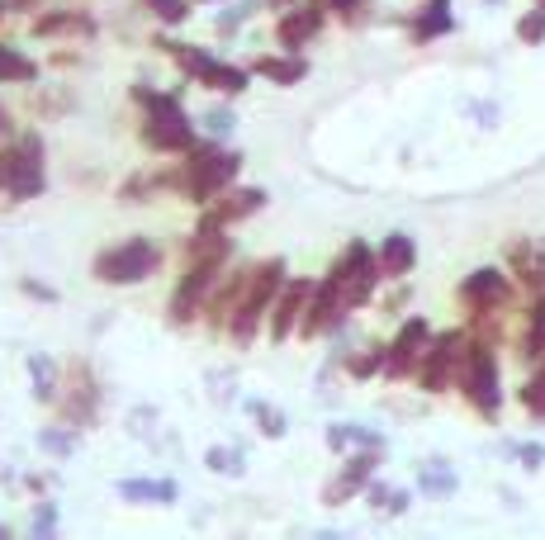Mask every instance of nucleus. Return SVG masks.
<instances>
[{"label":"nucleus","mask_w":545,"mask_h":540,"mask_svg":"<svg viewBox=\"0 0 545 540\" xmlns=\"http://www.w3.org/2000/svg\"><path fill=\"white\" fill-rule=\"evenodd\" d=\"M138 100L147 105V128H143V143L157 147V152H181L190 147V119H185V109L176 95H157V90H143L138 86Z\"/></svg>","instance_id":"nucleus-1"},{"label":"nucleus","mask_w":545,"mask_h":540,"mask_svg":"<svg viewBox=\"0 0 545 540\" xmlns=\"http://www.w3.org/2000/svg\"><path fill=\"white\" fill-rule=\"evenodd\" d=\"M280 285H285V261H266L261 270H252V280H247V289H242V299H237V308H233V318H228L237 342H252L256 337V323L266 318V308H271Z\"/></svg>","instance_id":"nucleus-2"},{"label":"nucleus","mask_w":545,"mask_h":540,"mask_svg":"<svg viewBox=\"0 0 545 540\" xmlns=\"http://www.w3.org/2000/svg\"><path fill=\"white\" fill-rule=\"evenodd\" d=\"M0 190L10 199L43 195V143H38L34 133L0 152Z\"/></svg>","instance_id":"nucleus-3"},{"label":"nucleus","mask_w":545,"mask_h":540,"mask_svg":"<svg viewBox=\"0 0 545 540\" xmlns=\"http://www.w3.org/2000/svg\"><path fill=\"white\" fill-rule=\"evenodd\" d=\"M162 266V252L147 242V237H128L119 247L95 256V280H109V285H133V280H147L152 270Z\"/></svg>","instance_id":"nucleus-4"},{"label":"nucleus","mask_w":545,"mask_h":540,"mask_svg":"<svg viewBox=\"0 0 545 540\" xmlns=\"http://www.w3.org/2000/svg\"><path fill=\"white\" fill-rule=\"evenodd\" d=\"M237 166H242V157L237 152H218V147H200L190 162H185V195L200 199V204H209L214 199V190H223L228 180L237 176Z\"/></svg>","instance_id":"nucleus-5"},{"label":"nucleus","mask_w":545,"mask_h":540,"mask_svg":"<svg viewBox=\"0 0 545 540\" xmlns=\"http://www.w3.org/2000/svg\"><path fill=\"white\" fill-rule=\"evenodd\" d=\"M465 389H470L479 413H498V365L484 346L470 351V370H465Z\"/></svg>","instance_id":"nucleus-6"},{"label":"nucleus","mask_w":545,"mask_h":540,"mask_svg":"<svg viewBox=\"0 0 545 540\" xmlns=\"http://www.w3.org/2000/svg\"><path fill=\"white\" fill-rule=\"evenodd\" d=\"M309 294H313V285H304V280H294V285H280V304H275V318H271V337L275 342H285L290 337V327H294V318L299 313H309Z\"/></svg>","instance_id":"nucleus-7"},{"label":"nucleus","mask_w":545,"mask_h":540,"mask_svg":"<svg viewBox=\"0 0 545 540\" xmlns=\"http://www.w3.org/2000/svg\"><path fill=\"white\" fill-rule=\"evenodd\" d=\"M318 29H323V10H318V5H304V10H294V15L280 19V43L294 53V48H304Z\"/></svg>","instance_id":"nucleus-8"},{"label":"nucleus","mask_w":545,"mask_h":540,"mask_svg":"<svg viewBox=\"0 0 545 540\" xmlns=\"http://www.w3.org/2000/svg\"><path fill=\"white\" fill-rule=\"evenodd\" d=\"M455 351H460V337H441V342L427 351V370H422V384H427V394H441V384H446V375H451L455 365Z\"/></svg>","instance_id":"nucleus-9"},{"label":"nucleus","mask_w":545,"mask_h":540,"mask_svg":"<svg viewBox=\"0 0 545 540\" xmlns=\"http://www.w3.org/2000/svg\"><path fill=\"white\" fill-rule=\"evenodd\" d=\"M422 342H427V323H422V318H413V323L399 332V342L389 346V370H394V375H403V370H408V365L422 356Z\"/></svg>","instance_id":"nucleus-10"},{"label":"nucleus","mask_w":545,"mask_h":540,"mask_svg":"<svg viewBox=\"0 0 545 540\" xmlns=\"http://www.w3.org/2000/svg\"><path fill=\"white\" fill-rule=\"evenodd\" d=\"M119 498H128V503H176V484L171 479H124Z\"/></svg>","instance_id":"nucleus-11"},{"label":"nucleus","mask_w":545,"mask_h":540,"mask_svg":"<svg viewBox=\"0 0 545 540\" xmlns=\"http://www.w3.org/2000/svg\"><path fill=\"white\" fill-rule=\"evenodd\" d=\"M413 261H418V247H413V237L394 233L389 242H384V252H380L384 275H408V266H413Z\"/></svg>","instance_id":"nucleus-12"},{"label":"nucleus","mask_w":545,"mask_h":540,"mask_svg":"<svg viewBox=\"0 0 545 540\" xmlns=\"http://www.w3.org/2000/svg\"><path fill=\"white\" fill-rule=\"evenodd\" d=\"M508 294V280L498 275V270H474L470 280H465V299L470 304H493V299H503Z\"/></svg>","instance_id":"nucleus-13"},{"label":"nucleus","mask_w":545,"mask_h":540,"mask_svg":"<svg viewBox=\"0 0 545 540\" xmlns=\"http://www.w3.org/2000/svg\"><path fill=\"white\" fill-rule=\"evenodd\" d=\"M370 474H375V455H361V460H351L342 479H337V484H327V503H342L346 493H356V488H361Z\"/></svg>","instance_id":"nucleus-14"},{"label":"nucleus","mask_w":545,"mask_h":540,"mask_svg":"<svg viewBox=\"0 0 545 540\" xmlns=\"http://www.w3.org/2000/svg\"><path fill=\"white\" fill-rule=\"evenodd\" d=\"M256 72L271 76V81H280V86H294V81L309 72V67H304L299 57H256Z\"/></svg>","instance_id":"nucleus-15"},{"label":"nucleus","mask_w":545,"mask_h":540,"mask_svg":"<svg viewBox=\"0 0 545 540\" xmlns=\"http://www.w3.org/2000/svg\"><path fill=\"white\" fill-rule=\"evenodd\" d=\"M261 204H266L261 190H237V195H228V204H218L214 218H218V223H233V218H247L252 209H261Z\"/></svg>","instance_id":"nucleus-16"},{"label":"nucleus","mask_w":545,"mask_h":540,"mask_svg":"<svg viewBox=\"0 0 545 540\" xmlns=\"http://www.w3.org/2000/svg\"><path fill=\"white\" fill-rule=\"evenodd\" d=\"M0 81H34V62L15 53L10 43H0Z\"/></svg>","instance_id":"nucleus-17"},{"label":"nucleus","mask_w":545,"mask_h":540,"mask_svg":"<svg viewBox=\"0 0 545 540\" xmlns=\"http://www.w3.org/2000/svg\"><path fill=\"white\" fill-rule=\"evenodd\" d=\"M451 29V0H432L427 15L418 19V38H432V34H446Z\"/></svg>","instance_id":"nucleus-18"},{"label":"nucleus","mask_w":545,"mask_h":540,"mask_svg":"<svg viewBox=\"0 0 545 540\" xmlns=\"http://www.w3.org/2000/svg\"><path fill=\"white\" fill-rule=\"evenodd\" d=\"M327 446L346 450V446H384L375 432H361V427H327Z\"/></svg>","instance_id":"nucleus-19"},{"label":"nucleus","mask_w":545,"mask_h":540,"mask_svg":"<svg viewBox=\"0 0 545 540\" xmlns=\"http://www.w3.org/2000/svg\"><path fill=\"white\" fill-rule=\"evenodd\" d=\"M29 375H34V394L43 398V403H53L57 398V379H53V365L43 356H29Z\"/></svg>","instance_id":"nucleus-20"},{"label":"nucleus","mask_w":545,"mask_h":540,"mask_svg":"<svg viewBox=\"0 0 545 540\" xmlns=\"http://www.w3.org/2000/svg\"><path fill=\"white\" fill-rule=\"evenodd\" d=\"M67 29H76V34H91L95 24L86 15H48V19H38V34H67Z\"/></svg>","instance_id":"nucleus-21"},{"label":"nucleus","mask_w":545,"mask_h":540,"mask_svg":"<svg viewBox=\"0 0 545 540\" xmlns=\"http://www.w3.org/2000/svg\"><path fill=\"white\" fill-rule=\"evenodd\" d=\"M422 488L436 493V498H441V493H455V469H446L441 460H432V465L422 469Z\"/></svg>","instance_id":"nucleus-22"},{"label":"nucleus","mask_w":545,"mask_h":540,"mask_svg":"<svg viewBox=\"0 0 545 540\" xmlns=\"http://www.w3.org/2000/svg\"><path fill=\"white\" fill-rule=\"evenodd\" d=\"M256 422H261V432L266 436H285V413L280 408H271V403H252Z\"/></svg>","instance_id":"nucleus-23"},{"label":"nucleus","mask_w":545,"mask_h":540,"mask_svg":"<svg viewBox=\"0 0 545 540\" xmlns=\"http://www.w3.org/2000/svg\"><path fill=\"white\" fill-rule=\"evenodd\" d=\"M143 5H152L166 24H181V19L190 15V0H143Z\"/></svg>","instance_id":"nucleus-24"},{"label":"nucleus","mask_w":545,"mask_h":540,"mask_svg":"<svg viewBox=\"0 0 545 540\" xmlns=\"http://www.w3.org/2000/svg\"><path fill=\"white\" fill-rule=\"evenodd\" d=\"M38 446L53 450V455H72V450H76V436H72V432H43V436H38Z\"/></svg>","instance_id":"nucleus-25"},{"label":"nucleus","mask_w":545,"mask_h":540,"mask_svg":"<svg viewBox=\"0 0 545 540\" xmlns=\"http://www.w3.org/2000/svg\"><path fill=\"white\" fill-rule=\"evenodd\" d=\"M522 403H527L536 417H545V375H536L527 389H522Z\"/></svg>","instance_id":"nucleus-26"},{"label":"nucleus","mask_w":545,"mask_h":540,"mask_svg":"<svg viewBox=\"0 0 545 540\" xmlns=\"http://www.w3.org/2000/svg\"><path fill=\"white\" fill-rule=\"evenodd\" d=\"M209 469H223V474H242V455L237 450H209Z\"/></svg>","instance_id":"nucleus-27"},{"label":"nucleus","mask_w":545,"mask_h":540,"mask_svg":"<svg viewBox=\"0 0 545 540\" xmlns=\"http://www.w3.org/2000/svg\"><path fill=\"white\" fill-rule=\"evenodd\" d=\"M53 526H57V507H53V503H43V507H38L34 536H53Z\"/></svg>","instance_id":"nucleus-28"},{"label":"nucleus","mask_w":545,"mask_h":540,"mask_svg":"<svg viewBox=\"0 0 545 540\" xmlns=\"http://www.w3.org/2000/svg\"><path fill=\"white\" fill-rule=\"evenodd\" d=\"M204 124H209V133H214V138H223V133L233 128V114H228V109H214V114H209Z\"/></svg>","instance_id":"nucleus-29"},{"label":"nucleus","mask_w":545,"mask_h":540,"mask_svg":"<svg viewBox=\"0 0 545 540\" xmlns=\"http://www.w3.org/2000/svg\"><path fill=\"white\" fill-rule=\"evenodd\" d=\"M522 460H527V469H536L545 460V446H522Z\"/></svg>","instance_id":"nucleus-30"},{"label":"nucleus","mask_w":545,"mask_h":540,"mask_svg":"<svg viewBox=\"0 0 545 540\" xmlns=\"http://www.w3.org/2000/svg\"><path fill=\"white\" fill-rule=\"evenodd\" d=\"M24 294H34V299H53V289H43V285H34V280H24Z\"/></svg>","instance_id":"nucleus-31"},{"label":"nucleus","mask_w":545,"mask_h":540,"mask_svg":"<svg viewBox=\"0 0 545 540\" xmlns=\"http://www.w3.org/2000/svg\"><path fill=\"white\" fill-rule=\"evenodd\" d=\"M327 5H332V10H356L361 0H327Z\"/></svg>","instance_id":"nucleus-32"},{"label":"nucleus","mask_w":545,"mask_h":540,"mask_svg":"<svg viewBox=\"0 0 545 540\" xmlns=\"http://www.w3.org/2000/svg\"><path fill=\"white\" fill-rule=\"evenodd\" d=\"M5 10H10V5H5V0H0V15H5Z\"/></svg>","instance_id":"nucleus-33"},{"label":"nucleus","mask_w":545,"mask_h":540,"mask_svg":"<svg viewBox=\"0 0 545 540\" xmlns=\"http://www.w3.org/2000/svg\"><path fill=\"white\" fill-rule=\"evenodd\" d=\"M0 133H5V119H0Z\"/></svg>","instance_id":"nucleus-34"},{"label":"nucleus","mask_w":545,"mask_h":540,"mask_svg":"<svg viewBox=\"0 0 545 540\" xmlns=\"http://www.w3.org/2000/svg\"><path fill=\"white\" fill-rule=\"evenodd\" d=\"M0 536H5V526H0Z\"/></svg>","instance_id":"nucleus-35"}]
</instances>
